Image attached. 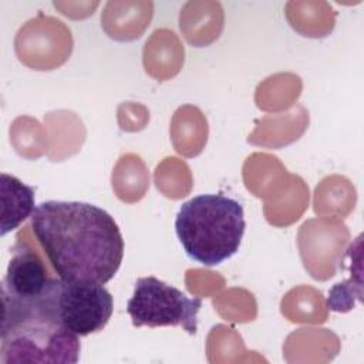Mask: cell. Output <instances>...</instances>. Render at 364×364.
<instances>
[{"instance_id":"cell-8","label":"cell","mask_w":364,"mask_h":364,"mask_svg":"<svg viewBox=\"0 0 364 364\" xmlns=\"http://www.w3.org/2000/svg\"><path fill=\"white\" fill-rule=\"evenodd\" d=\"M1 229L0 235L16 229L24 219L31 216L34 208V189L13 175L1 173Z\"/></svg>"},{"instance_id":"cell-7","label":"cell","mask_w":364,"mask_h":364,"mask_svg":"<svg viewBox=\"0 0 364 364\" xmlns=\"http://www.w3.org/2000/svg\"><path fill=\"white\" fill-rule=\"evenodd\" d=\"M50 280L51 277H48L36 250L27 242L17 240L1 282V297L21 303H36L44 296Z\"/></svg>"},{"instance_id":"cell-4","label":"cell","mask_w":364,"mask_h":364,"mask_svg":"<svg viewBox=\"0 0 364 364\" xmlns=\"http://www.w3.org/2000/svg\"><path fill=\"white\" fill-rule=\"evenodd\" d=\"M44 306L67 330L88 336L107 326L112 316L114 299L104 284L51 277Z\"/></svg>"},{"instance_id":"cell-2","label":"cell","mask_w":364,"mask_h":364,"mask_svg":"<svg viewBox=\"0 0 364 364\" xmlns=\"http://www.w3.org/2000/svg\"><path fill=\"white\" fill-rule=\"evenodd\" d=\"M43 297L36 303L1 299L0 363L78 361V336L67 330L50 314Z\"/></svg>"},{"instance_id":"cell-1","label":"cell","mask_w":364,"mask_h":364,"mask_svg":"<svg viewBox=\"0 0 364 364\" xmlns=\"http://www.w3.org/2000/svg\"><path fill=\"white\" fill-rule=\"evenodd\" d=\"M30 218L33 233L60 279L105 284L118 272L124 239L102 208L47 200L37 205Z\"/></svg>"},{"instance_id":"cell-6","label":"cell","mask_w":364,"mask_h":364,"mask_svg":"<svg viewBox=\"0 0 364 364\" xmlns=\"http://www.w3.org/2000/svg\"><path fill=\"white\" fill-rule=\"evenodd\" d=\"M67 33L70 30L53 17L40 16L30 20L18 30L14 41L18 60L33 70H53L61 65L70 53L51 46L55 37Z\"/></svg>"},{"instance_id":"cell-3","label":"cell","mask_w":364,"mask_h":364,"mask_svg":"<svg viewBox=\"0 0 364 364\" xmlns=\"http://www.w3.org/2000/svg\"><path fill=\"white\" fill-rule=\"evenodd\" d=\"M242 205L222 193H205L185 202L176 215L175 230L185 253L205 266L232 257L245 233Z\"/></svg>"},{"instance_id":"cell-9","label":"cell","mask_w":364,"mask_h":364,"mask_svg":"<svg viewBox=\"0 0 364 364\" xmlns=\"http://www.w3.org/2000/svg\"><path fill=\"white\" fill-rule=\"evenodd\" d=\"M125 181L129 182L118 195V198L124 202L139 200L149 186V176L144 162L138 155L127 154L118 161L112 172V188L124 183Z\"/></svg>"},{"instance_id":"cell-5","label":"cell","mask_w":364,"mask_h":364,"mask_svg":"<svg viewBox=\"0 0 364 364\" xmlns=\"http://www.w3.org/2000/svg\"><path fill=\"white\" fill-rule=\"evenodd\" d=\"M200 297H188L179 289L154 277H139L127 311L135 327L179 326L189 334H196Z\"/></svg>"}]
</instances>
